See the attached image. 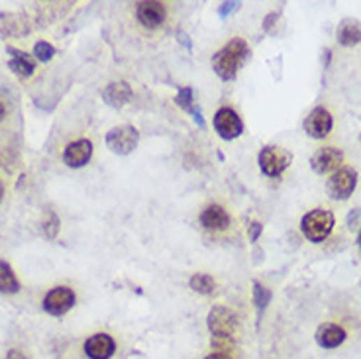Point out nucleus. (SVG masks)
I'll return each instance as SVG.
<instances>
[{"instance_id": "1", "label": "nucleus", "mask_w": 361, "mask_h": 359, "mask_svg": "<svg viewBox=\"0 0 361 359\" xmlns=\"http://www.w3.org/2000/svg\"><path fill=\"white\" fill-rule=\"evenodd\" d=\"M248 43L244 40H232L228 45H224L214 55V59H212V67H214L218 77L224 79V81L234 79L237 73V67L248 57Z\"/></svg>"}, {"instance_id": "2", "label": "nucleus", "mask_w": 361, "mask_h": 359, "mask_svg": "<svg viewBox=\"0 0 361 359\" xmlns=\"http://www.w3.org/2000/svg\"><path fill=\"white\" fill-rule=\"evenodd\" d=\"M332 228H334V214L326 208L310 210L300 222V230H302L304 237L314 242V244H320V242H324L326 237L330 236Z\"/></svg>"}, {"instance_id": "3", "label": "nucleus", "mask_w": 361, "mask_h": 359, "mask_svg": "<svg viewBox=\"0 0 361 359\" xmlns=\"http://www.w3.org/2000/svg\"><path fill=\"white\" fill-rule=\"evenodd\" d=\"M207 324L212 338H232L237 328V316L230 308L216 307L208 312Z\"/></svg>"}, {"instance_id": "4", "label": "nucleus", "mask_w": 361, "mask_h": 359, "mask_svg": "<svg viewBox=\"0 0 361 359\" xmlns=\"http://www.w3.org/2000/svg\"><path fill=\"white\" fill-rule=\"evenodd\" d=\"M293 155L279 147V145H267L259 154V167L267 177H279L290 165Z\"/></svg>"}, {"instance_id": "5", "label": "nucleus", "mask_w": 361, "mask_h": 359, "mask_svg": "<svg viewBox=\"0 0 361 359\" xmlns=\"http://www.w3.org/2000/svg\"><path fill=\"white\" fill-rule=\"evenodd\" d=\"M138 142H140V133L134 126H128V124L112 128L106 135V145L118 155H128L130 152H134Z\"/></svg>"}, {"instance_id": "6", "label": "nucleus", "mask_w": 361, "mask_h": 359, "mask_svg": "<svg viewBox=\"0 0 361 359\" xmlns=\"http://www.w3.org/2000/svg\"><path fill=\"white\" fill-rule=\"evenodd\" d=\"M355 186H358V173L351 167H340L328 181V195L336 200H346L355 191Z\"/></svg>"}, {"instance_id": "7", "label": "nucleus", "mask_w": 361, "mask_h": 359, "mask_svg": "<svg viewBox=\"0 0 361 359\" xmlns=\"http://www.w3.org/2000/svg\"><path fill=\"white\" fill-rule=\"evenodd\" d=\"M75 305V293L69 287L52 288L43 298V308L52 316H63Z\"/></svg>"}, {"instance_id": "8", "label": "nucleus", "mask_w": 361, "mask_h": 359, "mask_svg": "<svg viewBox=\"0 0 361 359\" xmlns=\"http://www.w3.org/2000/svg\"><path fill=\"white\" fill-rule=\"evenodd\" d=\"M341 161H344V154H341L340 149L332 147V145H326V147H320L318 152L312 155L310 165H312V169L318 175H326L336 173L341 167Z\"/></svg>"}, {"instance_id": "9", "label": "nucleus", "mask_w": 361, "mask_h": 359, "mask_svg": "<svg viewBox=\"0 0 361 359\" xmlns=\"http://www.w3.org/2000/svg\"><path fill=\"white\" fill-rule=\"evenodd\" d=\"M214 130L222 140H234L242 133L244 124L232 108H220L214 116Z\"/></svg>"}, {"instance_id": "10", "label": "nucleus", "mask_w": 361, "mask_h": 359, "mask_svg": "<svg viewBox=\"0 0 361 359\" xmlns=\"http://www.w3.org/2000/svg\"><path fill=\"white\" fill-rule=\"evenodd\" d=\"M332 114L326 110V108H314L312 112L307 116L304 120V132L309 133L310 138H316V140H322L326 138L332 130Z\"/></svg>"}, {"instance_id": "11", "label": "nucleus", "mask_w": 361, "mask_h": 359, "mask_svg": "<svg viewBox=\"0 0 361 359\" xmlns=\"http://www.w3.org/2000/svg\"><path fill=\"white\" fill-rule=\"evenodd\" d=\"M116 351V342L108 334H93L84 342V353L89 359H110Z\"/></svg>"}, {"instance_id": "12", "label": "nucleus", "mask_w": 361, "mask_h": 359, "mask_svg": "<svg viewBox=\"0 0 361 359\" xmlns=\"http://www.w3.org/2000/svg\"><path fill=\"white\" fill-rule=\"evenodd\" d=\"M93 155V144L89 140H77V142H71V144L65 147L63 152V161L69 165V167H83V165L89 163Z\"/></svg>"}, {"instance_id": "13", "label": "nucleus", "mask_w": 361, "mask_h": 359, "mask_svg": "<svg viewBox=\"0 0 361 359\" xmlns=\"http://www.w3.org/2000/svg\"><path fill=\"white\" fill-rule=\"evenodd\" d=\"M138 20L142 22V26L145 28H157L161 26V22L165 20V6L161 2H155V0H147V2H142L138 6V12H135Z\"/></svg>"}, {"instance_id": "14", "label": "nucleus", "mask_w": 361, "mask_h": 359, "mask_svg": "<svg viewBox=\"0 0 361 359\" xmlns=\"http://www.w3.org/2000/svg\"><path fill=\"white\" fill-rule=\"evenodd\" d=\"M346 336L348 334H346V330L341 328V326L334 324V322H326V324H322L316 330V344L324 349H334L346 342Z\"/></svg>"}, {"instance_id": "15", "label": "nucleus", "mask_w": 361, "mask_h": 359, "mask_svg": "<svg viewBox=\"0 0 361 359\" xmlns=\"http://www.w3.org/2000/svg\"><path fill=\"white\" fill-rule=\"evenodd\" d=\"M200 224L207 228V230H214V232H220V230H226L230 226V216L226 214V210L222 206L210 205L202 210L200 214Z\"/></svg>"}, {"instance_id": "16", "label": "nucleus", "mask_w": 361, "mask_h": 359, "mask_svg": "<svg viewBox=\"0 0 361 359\" xmlns=\"http://www.w3.org/2000/svg\"><path fill=\"white\" fill-rule=\"evenodd\" d=\"M104 101L106 104H110L114 108H120V106H124L130 98H132V89H130V85L124 81L120 82H110L106 89H104Z\"/></svg>"}, {"instance_id": "17", "label": "nucleus", "mask_w": 361, "mask_h": 359, "mask_svg": "<svg viewBox=\"0 0 361 359\" xmlns=\"http://www.w3.org/2000/svg\"><path fill=\"white\" fill-rule=\"evenodd\" d=\"M336 38L346 47L358 45V43H361V24L358 20H344L338 26Z\"/></svg>"}, {"instance_id": "18", "label": "nucleus", "mask_w": 361, "mask_h": 359, "mask_svg": "<svg viewBox=\"0 0 361 359\" xmlns=\"http://www.w3.org/2000/svg\"><path fill=\"white\" fill-rule=\"evenodd\" d=\"M8 52H10L12 59H10V69L18 77H30L34 69H36V63L31 59L30 55H26V53L22 52H16V50H12L8 47Z\"/></svg>"}, {"instance_id": "19", "label": "nucleus", "mask_w": 361, "mask_h": 359, "mask_svg": "<svg viewBox=\"0 0 361 359\" xmlns=\"http://www.w3.org/2000/svg\"><path fill=\"white\" fill-rule=\"evenodd\" d=\"M20 291V283L14 275L12 267L6 261H0V293H6V295H14Z\"/></svg>"}, {"instance_id": "20", "label": "nucleus", "mask_w": 361, "mask_h": 359, "mask_svg": "<svg viewBox=\"0 0 361 359\" xmlns=\"http://www.w3.org/2000/svg\"><path fill=\"white\" fill-rule=\"evenodd\" d=\"M177 104L181 106V108H185L189 112L195 116V120L198 122V126H202L205 128V120H202V116H200V108L196 106L195 108V98H193V91L185 87V89H181V93L177 94Z\"/></svg>"}, {"instance_id": "21", "label": "nucleus", "mask_w": 361, "mask_h": 359, "mask_svg": "<svg viewBox=\"0 0 361 359\" xmlns=\"http://www.w3.org/2000/svg\"><path fill=\"white\" fill-rule=\"evenodd\" d=\"M191 288L200 293V295H210L216 288V281L207 273H196V275L191 277Z\"/></svg>"}, {"instance_id": "22", "label": "nucleus", "mask_w": 361, "mask_h": 359, "mask_svg": "<svg viewBox=\"0 0 361 359\" xmlns=\"http://www.w3.org/2000/svg\"><path fill=\"white\" fill-rule=\"evenodd\" d=\"M269 300H271V291L263 287V285L256 283V285H253V302H256L258 310H265Z\"/></svg>"}, {"instance_id": "23", "label": "nucleus", "mask_w": 361, "mask_h": 359, "mask_svg": "<svg viewBox=\"0 0 361 359\" xmlns=\"http://www.w3.org/2000/svg\"><path fill=\"white\" fill-rule=\"evenodd\" d=\"M53 50L52 43H47V41H38L36 45H34V55H36V59H40V61H50L53 57Z\"/></svg>"}, {"instance_id": "24", "label": "nucleus", "mask_w": 361, "mask_h": 359, "mask_svg": "<svg viewBox=\"0 0 361 359\" xmlns=\"http://www.w3.org/2000/svg\"><path fill=\"white\" fill-rule=\"evenodd\" d=\"M42 230L43 234H45V237H50V240L57 236V234H59V218L53 214V212H50L47 218H45V222H43Z\"/></svg>"}, {"instance_id": "25", "label": "nucleus", "mask_w": 361, "mask_h": 359, "mask_svg": "<svg viewBox=\"0 0 361 359\" xmlns=\"http://www.w3.org/2000/svg\"><path fill=\"white\" fill-rule=\"evenodd\" d=\"M212 348L218 353H228L230 349L234 348V339L232 338H212Z\"/></svg>"}, {"instance_id": "26", "label": "nucleus", "mask_w": 361, "mask_h": 359, "mask_svg": "<svg viewBox=\"0 0 361 359\" xmlns=\"http://www.w3.org/2000/svg\"><path fill=\"white\" fill-rule=\"evenodd\" d=\"M360 220H361V208L351 210L350 214H348V228H350V230H355L358 224H360Z\"/></svg>"}, {"instance_id": "27", "label": "nucleus", "mask_w": 361, "mask_h": 359, "mask_svg": "<svg viewBox=\"0 0 361 359\" xmlns=\"http://www.w3.org/2000/svg\"><path fill=\"white\" fill-rule=\"evenodd\" d=\"M259 234H261V224H259V222H251V224H249V240L256 242Z\"/></svg>"}, {"instance_id": "28", "label": "nucleus", "mask_w": 361, "mask_h": 359, "mask_svg": "<svg viewBox=\"0 0 361 359\" xmlns=\"http://www.w3.org/2000/svg\"><path fill=\"white\" fill-rule=\"evenodd\" d=\"M236 6H237V2H224V4H222V8H220V16L224 18V16L230 14V12L234 10Z\"/></svg>"}, {"instance_id": "29", "label": "nucleus", "mask_w": 361, "mask_h": 359, "mask_svg": "<svg viewBox=\"0 0 361 359\" xmlns=\"http://www.w3.org/2000/svg\"><path fill=\"white\" fill-rule=\"evenodd\" d=\"M4 359H28L24 353H22L20 349H10L8 353H6V358Z\"/></svg>"}, {"instance_id": "30", "label": "nucleus", "mask_w": 361, "mask_h": 359, "mask_svg": "<svg viewBox=\"0 0 361 359\" xmlns=\"http://www.w3.org/2000/svg\"><path fill=\"white\" fill-rule=\"evenodd\" d=\"M205 359H232L228 353H218V351H212V353H208Z\"/></svg>"}, {"instance_id": "31", "label": "nucleus", "mask_w": 361, "mask_h": 359, "mask_svg": "<svg viewBox=\"0 0 361 359\" xmlns=\"http://www.w3.org/2000/svg\"><path fill=\"white\" fill-rule=\"evenodd\" d=\"M4 112H6V110H4V106H2V103H0V120L4 118Z\"/></svg>"}, {"instance_id": "32", "label": "nucleus", "mask_w": 361, "mask_h": 359, "mask_svg": "<svg viewBox=\"0 0 361 359\" xmlns=\"http://www.w3.org/2000/svg\"><path fill=\"white\" fill-rule=\"evenodd\" d=\"M2 196H4V186L0 183V200H2Z\"/></svg>"}, {"instance_id": "33", "label": "nucleus", "mask_w": 361, "mask_h": 359, "mask_svg": "<svg viewBox=\"0 0 361 359\" xmlns=\"http://www.w3.org/2000/svg\"><path fill=\"white\" fill-rule=\"evenodd\" d=\"M358 246H360V249H361V230H360V236H358Z\"/></svg>"}]
</instances>
